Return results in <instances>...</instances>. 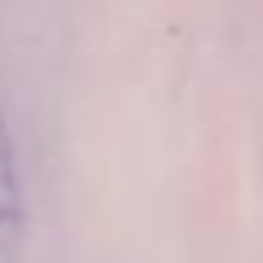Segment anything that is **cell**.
Listing matches in <instances>:
<instances>
[{"mask_svg": "<svg viewBox=\"0 0 263 263\" xmlns=\"http://www.w3.org/2000/svg\"><path fill=\"white\" fill-rule=\"evenodd\" d=\"M27 228V180H22V158H18V136H13L9 110L0 105V246Z\"/></svg>", "mask_w": 263, "mask_h": 263, "instance_id": "6da1fadb", "label": "cell"}]
</instances>
